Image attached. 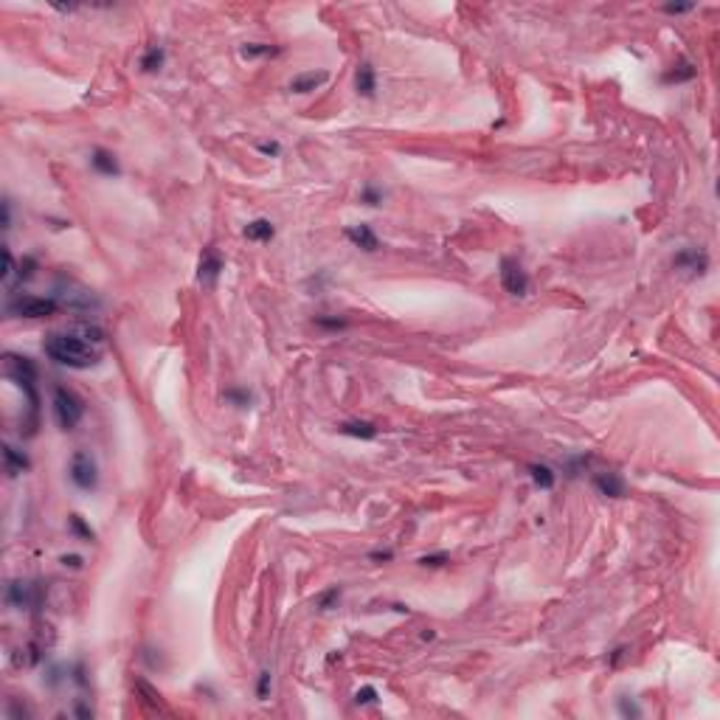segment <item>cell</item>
I'll return each mask as SVG.
<instances>
[{
	"mask_svg": "<svg viewBox=\"0 0 720 720\" xmlns=\"http://www.w3.org/2000/svg\"><path fill=\"white\" fill-rule=\"evenodd\" d=\"M34 271H37V259H34V256H23V262H20V282H28V279L34 276Z\"/></svg>",
	"mask_w": 720,
	"mask_h": 720,
	"instance_id": "32",
	"label": "cell"
},
{
	"mask_svg": "<svg viewBox=\"0 0 720 720\" xmlns=\"http://www.w3.org/2000/svg\"><path fill=\"white\" fill-rule=\"evenodd\" d=\"M60 563L65 565V569H74V572H76V569H82L85 557H82V554H62V557H60Z\"/></svg>",
	"mask_w": 720,
	"mask_h": 720,
	"instance_id": "36",
	"label": "cell"
},
{
	"mask_svg": "<svg viewBox=\"0 0 720 720\" xmlns=\"http://www.w3.org/2000/svg\"><path fill=\"white\" fill-rule=\"evenodd\" d=\"M498 279H501V287L515 295V298H524L529 293V276L524 271V265L515 259V256H501L498 262Z\"/></svg>",
	"mask_w": 720,
	"mask_h": 720,
	"instance_id": "6",
	"label": "cell"
},
{
	"mask_svg": "<svg viewBox=\"0 0 720 720\" xmlns=\"http://www.w3.org/2000/svg\"><path fill=\"white\" fill-rule=\"evenodd\" d=\"M68 532L76 538V540H85V543H93L96 540V532L90 529V524L82 518V515H68Z\"/></svg>",
	"mask_w": 720,
	"mask_h": 720,
	"instance_id": "22",
	"label": "cell"
},
{
	"mask_svg": "<svg viewBox=\"0 0 720 720\" xmlns=\"http://www.w3.org/2000/svg\"><path fill=\"white\" fill-rule=\"evenodd\" d=\"M628 655V647L622 644V647H616V650H610V655H608V664L610 667H619V661Z\"/></svg>",
	"mask_w": 720,
	"mask_h": 720,
	"instance_id": "37",
	"label": "cell"
},
{
	"mask_svg": "<svg viewBox=\"0 0 720 720\" xmlns=\"http://www.w3.org/2000/svg\"><path fill=\"white\" fill-rule=\"evenodd\" d=\"M3 228L6 231L12 228V200L9 197H3Z\"/></svg>",
	"mask_w": 720,
	"mask_h": 720,
	"instance_id": "38",
	"label": "cell"
},
{
	"mask_svg": "<svg viewBox=\"0 0 720 720\" xmlns=\"http://www.w3.org/2000/svg\"><path fill=\"white\" fill-rule=\"evenodd\" d=\"M369 560L372 563H391L394 560V549H375V551H369Z\"/></svg>",
	"mask_w": 720,
	"mask_h": 720,
	"instance_id": "35",
	"label": "cell"
},
{
	"mask_svg": "<svg viewBox=\"0 0 720 720\" xmlns=\"http://www.w3.org/2000/svg\"><path fill=\"white\" fill-rule=\"evenodd\" d=\"M3 461H6V473H9L12 479L20 476V473H26V470L31 468L28 456H26L23 450H17L15 445H3Z\"/></svg>",
	"mask_w": 720,
	"mask_h": 720,
	"instance_id": "18",
	"label": "cell"
},
{
	"mask_svg": "<svg viewBox=\"0 0 720 720\" xmlns=\"http://www.w3.org/2000/svg\"><path fill=\"white\" fill-rule=\"evenodd\" d=\"M3 262H6V268H3V287L12 290V287H15V279H20V268H17L15 256H12V250H9L6 245H3Z\"/></svg>",
	"mask_w": 720,
	"mask_h": 720,
	"instance_id": "24",
	"label": "cell"
},
{
	"mask_svg": "<svg viewBox=\"0 0 720 720\" xmlns=\"http://www.w3.org/2000/svg\"><path fill=\"white\" fill-rule=\"evenodd\" d=\"M42 352L57 366L76 369V372L93 369L101 360V352L93 346V341H87L85 335H74V332H51L42 341Z\"/></svg>",
	"mask_w": 720,
	"mask_h": 720,
	"instance_id": "1",
	"label": "cell"
},
{
	"mask_svg": "<svg viewBox=\"0 0 720 720\" xmlns=\"http://www.w3.org/2000/svg\"><path fill=\"white\" fill-rule=\"evenodd\" d=\"M9 316H17V318H51L60 313V301L54 295H17L9 301Z\"/></svg>",
	"mask_w": 720,
	"mask_h": 720,
	"instance_id": "4",
	"label": "cell"
},
{
	"mask_svg": "<svg viewBox=\"0 0 720 720\" xmlns=\"http://www.w3.org/2000/svg\"><path fill=\"white\" fill-rule=\"evenodd\" d=\"M692 9H695L692 3H667V6H661L664 15H673V17H678V15H689Z\"/></svg>",
	"mask_w": 720,
	"mask_h": 720,
	"instance_id": "34",
	"label": "cell"
},
{
	"mask_svg": "<svg viewBox=\"0 0 720 720\" xmlns=\"http://www.w3.org/2000/svg\"><path fill=\"white\" fill-rule=\"evenodd\" d=\"M377 701H380V692H377V687H372V684L360 687V689L354 692V706H372V703H377Z\"/></svg>",
	"mask_w": 720,
	"mask_h": 720,
	"instance_id": "29",
	"label": "cell"
},
{
	"mask_svg": "<svg viewBox=\"0 0 720 720\" xmlns=\"http://www.w3.org/2000/svg\"><path fill=\"white\" fill-rule=\"evenodd\" d=\"M223 268H225V262H223L220 250H217L214 245L203 248L200 262H197V282L205 284V287H214L217 279H220V273H223Z\"/></svg>",
	"mask_w": 720,
	"mask_h": 720,
	"instance_id": "7",
	"label": "cell"
},
{
	"mask_svg": "<svg viewBox=\"0 0 720 720\" xmlns=\"http://www.w3.org/2000/svg\"><path fill=\"white\" fill-rule=\"evenodd\" d=\"M76 714H82V717H93V709L85 706V703H79V706H76Z\"/></svg>",
	"mask_w": 720,
	"mask_h": 720,
	"instance_id": "39",
	"label": "cell"
},
{
	"mask_svg": "<svg viewBox=\"0 0 720 720\" xmlns=\"http://www.w3.org/2000/svg\"><path fill=\"white\" fill-rule=\"evenodd\" d=\"M341 585H329V588H324L318 597H316V608L318 610H332V608H338V602H341Z\"/></svg>",
	"mask_w": 720,
	"mask_h": 720,
	"instance_id": "23",
	"label": "cell"
},
{
	"mask_svg": "<svg viewBox=\"0 0 720 720\" xmlns=\"http://www.w3.org/2000/svg\"><path fill=\"white\" fill-rule=\"evenodd\" d=\"M90 169H93L96 175H101V178H119V175H121L119 158L113 155L110 149H105V146H96V149L90 152Z\"/></svg>",
	"mask_w": 720,
	"mask_h": 720,
	"instance_id": "10",
	"label": "cell"
},
{
	"mask_svg": "<svg viewBox=\"0 0 720 720\" xmlns=\"http://www.w3.org/2000/svg\"><path fill=\"white\" fill-rule=\"evenodd\" d=\"M271 692H273V673H271V670H262L259 676H256V698L268 701Z\"/></svg>",
	"mask_w": 720,
	"mask_h": 720,
	"instance_id": "26",
	"label": "cell"
},
{
	"mask_svg": "<svg viewBox=\"0 0 720 720\" xmlns=\"http://www.w3.org/2000/svg\"><path fill=\"white\" fill-rule=\"evenodd\" d=\"M354 90L363 98H375V93H377V71L369 62L357 65V71H354Z\"/></svg>",
	"mask_w": 720,
	"mask_h": 720,
	"instance_id": "16",
	"label": "cell"
},
{
	"mask_svg": "<svg viewBox=\"0 0 720 720\" xmlns=\"http://www.w3.org/2000/svg\"><path fill=\"white\" fill-rule=\"evenodd\" d=\"M526 470H529V479H532V484H535L538 490H551V487L557 484V473H554L549 465H540V461H532V465H529Z\"/></svg>",
	"mask_w": 720,
	"mask_h": 720,
	"instance_id": "21",
	"label": "cell"
},
{
	"mask_svg": "<svg viewBox=\"0 0 720 720\" xmlns=\"http://www.w3.org/2000/svg\"><path fill=\"white\" fill-rule=\"evenodd\" d=\"M346 324H349L346 318H327V316L316 318V327H321V329H343Z\"/></svg>",
	"mask_w": 720,
	"mask_h": 720,
	"instance_id": "33",
	"label": "cell"
},
{
	"mask_svg": "<svg viewBox=\"0 0 720 720\" xmlns=\"http://www.w3.org/2000/svg\"><path fill=\"white\" fill-rule=\"evenodd\" d=\"M594 487H597V492L599 495H605V498H622L625 495V479L619 476V473H613V470H602V473H594Z\"/></svg>",
	"mask_w": 720,
	"mask_h": 720,
	"instance_id": "11",
	"label": "cell"
},
{
	"mask_svg": "<svg viewBox=\"0 0 720 720\" xmlns=\"http://www.w3.org/2000/svg\"><path fill=\"white\" fill-rule=\"evenodd\" d=\"M279 45H271V42H242L239 45V57L242 60H265V57H276L279 54Z\"/></svg>",
	"mask_w": 720,
	"mask_h": 720,
	"instance_id": "19",
	"label": "cell"
},
{
	"mask_svg": "<svg viewBox=\"0 0 720 720\" xmlns=\"http://www.w3.org/2000/svg\"><path fill=\"white\" fill-rule=\"evenodd\" d=\"M68 479H71L74 487L82 490V492H93V490L98 487V468H96V458H93L87 450H76V453L71 456Z\"/></svg>",
	"mask_w": 720,
	"mask_h": 720,
	"instance_id": "5",
	"label": "cell"
},
{
	"mask_svg": "<svg viewBox=\"0 0 720 720\" xmlns=\"http://www.w3.org/2000/svg\"><path fill=\"white\" fill-rule=\"evenodd\" d=\"M431 639H436V633L434 631H422V642H431Z\"/></svg>",
	"mask_w": 720,
	"mask_h": 720,
	"instance_id": "40",
	"label": "cell"
},
{
	"mask_svg": "<svg viewBox=\"0 0 720 720\" xmlns=\"http://www.w3.org/2000/svg\"><path fill=\"white\" fill-rule=\"evenodd\" d=\"M343 237H346L357 250H366V253L380 250V237H377L375 228L366 225V223H360V225H346V228H343Z\"/></svg>",
	"mask_w": 720,
	"mask_h": 720,
	"instance_id": "9",
	"label": "cell"
},
{
	"mask_svg": "<svg viewBox=\"0 0 720 720\" xmlns=\"http://www.w3.org/2000/svg\"><path fill=\"white\" fill-rule=\"evenodd\" d=\"M223 400L231 402V405H237V408H248V405L253 402V394H250L248 388H228V391L223 394Z\"/></svg>",
	"mask_w": 720,
	"mask_h": 720,
	"instance_id": "27",
	"label": "cell"
},
{
	"mask_svg": "<svg viewBox=\"0 0 720 720\" xmlns=\"http://www.w3.org/2000/svg\"><path fill=\"white\" fill-rule=\"evenodd\" d=\"M383 200H386V194H383V189L375 186V183H366L363 189H360V203L369 205V209H377V205H383Z\"/></svg>",
	"mask_w": 720,
	"mask_h": 720,
	"instance_id": "25",
	"label": "cell"
},
{
	"mask_svg": "<svg viewBox=\"0 0 720 720\" xmlns=\"http://www.w3.org/2000/svg\"><path fill=\"white\" fill-rule=\"evenodd\" d=\"M698 76V68L692 65V62H678V65H673V68H667L664 74H661V82L664 85H681V82H692Z\"/></svg>",
	"mask_w": 720,
	"mask_h": 720,
	"instance_id": "20",
	"label": "cell"
},
{
	"mask_svg": "<svg viewBox=\"0 0 720 720\" xmlns=\"http://www.w3.org/2000/svg\"><path fill=\"white\" fill-rule=\"evenodd\" d=\"M338 434L349 436V439H360V442H372V439H377L380 428L375 422H366V420H352V422H341Z\"/></svg>",
	"mask_w": 720,
	"mask_h": 720,
	"instance_id": "13",
	"label": "cell"
},
{
	"mask_svg": "<svg viewBox=\"0 0 720 720\" xmlns=\"http://www.w3.org/2000/svg\"><path fill=\"white\" fill-rule=\"evenodd\" d=\"M242 237H245L248 242H271V239L276 237V225H273L268 217H256V220L245 223Z\"/></svg>",
	"mask_w": 720,
	"mask_h": 720,
	"instance_id": "14",
	"label": "cell"
},
{
	"mask_svg": "<svg viewBox=\"0 0 720 720\" xmlns=\"http://www.w3.org/2000/svg\"><path fill=\"white\" fill-rule=\"evenodd\" d=\"M616 709H619V714L622 717H642V706L633 701V698H628V695H622V698H616Z\"/></svg>",
	"mask_w": 720,
	"mask_h": 720,
	"instance_id": "30",
	"label": "cell"
},
{
	"mask_svg": "<svg viewBox=\"0 0 720 720\" xmlns=\"http://www.w3.org/2000/svg\"><path fill=\"white\" fill-rule=\"evenodd\" d=\"M673 268L687 271L689 276H703L709 271V256H706V250H701L695 245H687L673 256Z\"/></svg>",
	"mask_w": 720,
	"mask_h": 720,
	"instance_id": "8",
	"label": "cell"
},
{
	"mask_svg": "<svg viewBox=\"0 0 720 720\" xmlns=\"http://www.w3.org/2000/svg\"><path fill=\"white\" fill-rule=\"evenodd\" d=\"M6 602H9L12 608H17V610H23V608H34V605H37L34 585H28V583H23V580L9 583V588H6Z\"/></svg>",
	"mask_w": 720,
	"mask_h": 720,
	"instance_id": "12",
	"label": "cell"
},
{
	"mask_svg": "<svg viewBox=\"0 0 720 720\" xmlns=\"http://www.w3.org/2000/svg\"><path fill=\"white\" fill-rule=\"evenodd\" d=\"M164 62H166V48L164 45H149L138 60V68L144 74H158L164 68Z\"/></svg>",
	"mask_w": 720,
	"mask_h": 720,
	"instance_id": "17",
	"label": "cell"
},
{
	"mask_svg": "<svg viewBox=\"0 0 720 720\" xmlns=\"http://www.w3.org/2000/svg\"><path fill=\"white\" fill-rule=\"evenodd\" d=\"M327 79H329V71H304V74H298V76L290 79V90H293V93H313V90H318Z\"/></svg>",
	"mask_w": 720,
	"mask_h": 720,
	"instance_id": "15",
	"label": "cell"
},
{
	"mask_svg": "<svg viewBox=\"0 0 720 720\" xmlns=\"http://www.w3.org/2000/svg\"><path fill=\"white\" fill-rule=\"evenodd\" d=\"M256 152L265 155V158H279L282 155V144L279 141H259V144H256Z\"/></svg>",
	"mask_w": 720,
	"mask_h": 720,
	"instance_id": "31",
	"label": "cell"
},
{
	"mask_svg": "<svg viewBox=\"0 0 720 720\" xmlns=\"http://www.w3.org/2000/svg\"><path fill=\"white\" fill-rule=\"evenodd\" d=\"M51 411H54V422L60 425V431H74L82 417H85V400L68 388V386H54V397H51Z\"/></svg>",
	"mask_w": 720,
	"mask_h": 720,
	"instance_id": "3",
	"label": "cell"
},
{
	"mask_svg": "<svg viewBox=\"0 0 720 720\" xmlns=\"http://www.w3.org/2000/svg\"><path fill=\"white\" fill-rule=\"evenodd\" d=\"M6 372L9 377L23 388V394L28 397V411L31 417L23 425V436H34L37 425H40V391H37V366L34 360L26 354H6Z\"/></svg>",
	"mask_w": 720,
	"mask_h": 720,
	"instance_id": "2",
	"label": "cell"
},
{
	"mask_svg": "<svg viewBox=\"0 0 720 720\" xmlns=\"http://www.w3.org/2000/svg\"><path fill=\"white\" fill-rule=\"evenodd\" d=\"M417 563L422 565V569H442V565L450 563V554L447 551H431V554H422Z\"/></svg>",
	"mask_w": 720,
	"mask_h": 720,
	"instance_id": "28",
	"label": "cell"
}]
</instances>
